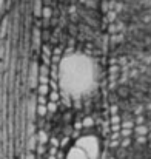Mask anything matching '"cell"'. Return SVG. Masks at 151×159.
Wrapping results in <instances>:
<instances>
[{"mask_svg": "<svg viewBox=\"0 0 151 159\" xmlns=\"http://www.w3.org/2000/svg\"><path fill=\"white\" fill-rule=\"evenodd\" d=\"M3 3H5V0H0V12H2V8H3Z\"/></svg>", "mask_w": 151, "mask_h": 159, "instance_id": "obj_3", "label": "cell"}, {"mask_svg": "<svg viewBox=\"0 0 151 159\" xmlns=\"http://www.w3.org/2000/svg\"><path fill=\"white\" fill-rule=\"evenodd\" d=\"M99 158V144L94 138H83L74 144L69 150L66 159H97Z\"/></svg>", "mask_w": 151, "mask_h": 159, "instance_id": "obj_2", "label": "cell"}, {"mask_svg": "<svg viewBox=\"0 0 151 159\" xmlns=\"http://www.w3.org/2000/svg\"><path fill=\"white\" fill-rule=\"evenodd\" d=\"M94 82V66L85 56H69L60 66V84L71 96L83 94Z\"/></svg>", "mask_w": 151, "mask_h": 159, "instance_id": "obj_1", "label": "cell"}]
</instances>
